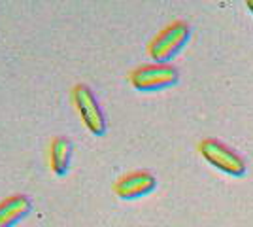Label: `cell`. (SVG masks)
<instances>
[{"label":"cell","instance_id":"1","mask_svg":"<svg viewBox=\"0 0 253 227\" xmlns=\"http://www.w3.org/2000/svg\"><path fill=\"white\" fill-rule=\"evenodd\" d=\"M72 100H74L76 110L82 116L89 133L95 135V136H102L106 129H108V123H106L104 112L100 108L93 89L89 86H85V84H78L72 89Z\"/></svg>","mask_w":253,"mask_h":227},{"label":"cell","instance_id":"2","mask_svg":"<svg viewBox=\"0 0 253 227\" xmlns=\"http://www.w3.org/2000/svg\"><path fill=\"white\" fill-rule=\"evenodd\" d=\"M189 25L183 21L172 23L163 33L155 36V40L149 44V55L157 65H167L174 55L185 45L189 38Z\"/></svg>","mask_w":253,"mask_h":227},{"label":"cell","instance_id":"3","mask_svg":"<svg viewBox=\"0 0 253 227\" xmlns=\"http://www.w3.org/2000/svg\"><path fill=\"white\" fill-rule=\"evenodd\" d=\"M199 150H201L202 157L217 171L229 174V176H244L246 174V161L236 151H232L229 146L221 144L219 140L206 138L199 144Z\"/></svg>","mask_w":253,"mask_h":227},{"label":"cell","instance_id":"4","mask_svg":"<svg viewBox=\"0 0 253 227\" xmlns=\"http://www.w3.org/2000/svg\"><path fill=\"white\" fill-rule=\"evenodd\" d=\"M179 74L170 65H144L130 72V84L138 91H159L178 84Z\"/></svg>","mask_w":253,"mask_h":227},{"label":"cell","instance_id":"5","mask_svg":"<svg viewBox=\"0 0 253 227\" xmlns=\"http://www.w3.org/2000/svg\"><path fill=\"white\" fill-rule=\"evenodd\" d=\"M157 187V178L148 171H136L128 173L123 178H119L114 185V191L123 201H134L144 195L151 193Z\"/></svg>","mask_w":253,"mask_h":227},{"label":"cell","instance_id":"6","mask_svg":"<svg viewBox=\"0 0 253 227\" xmlns=\"http://www.w3.org/2000/svg\"><path fill=\"white\" fill-rule=\"evenodd\" d=\"M32 212V201L27 195H11L0 201V227H13Z\"/></svg>","mask_w":253,"mask_h":227},{"label":"cell","instance_id":"7","mask_svg":"<svg viewBox=\"0 0 253 227\" xmlns=\"http://www.w3.org/2000/svg\"><path fill=\"white\" fill-rule=\"evenodd\" d=\"M70 163H72V142L66 136H57L53 138L49 146V165L51 171L57 176H64L70 171Z\"/></svg>","mask_w":253,"mask_h":227},{"label":"cell","instance_id":"8","mask_svg":"<svg viewBox=\"0 0 253 227\" xmlns=\"http://www.w3.org/2000/svg\"><path fill=\"white\" fill-rule=\"evenodd\" d=\"M248 8L253 11V0H248Z\"/></svg>","mask_w":253,"mask_h":227}]
</instances>
